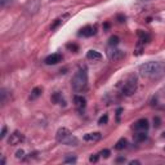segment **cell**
<instances>
[{"instance_id":"obj_34","label":"cell","mask_w":165,"mask_h":165,"mask_svg":"<svg viewBox=\"0 0 165 165\" xmlns=\"http://www.w3.org/2000/svg\"><path fill=\"white\" fill-rule=\"evenodd\" d=\"M143 1H150V0H139V3H143Z\"/></svg>"},{"instance_id":"obj_2","label":"cell","mask_w":165,"mask_h":165,"mask_svg":"<svg viewBox=\"0 0 165 165\" xmlns=\"http://www.w3.org/2000/svg\"><path fill=\"white\" fill-rule=\"evenodd\" d=\"M71 87L75 90L76 93L84 92L88 87V74L87 70L80 68L75 72V75L72 76V80H71Z\"/></svg>"},{"instance_id":"obj_17","label":"cell","mask_w":165,"mask_h":165,"mask_svg":"<svg viewBox=\"0 0 165 165\" xmlns=\"http://www.w3.org/2000/svg\"><path fill=\"white\" fill-rule=\"evenodd\" d=\"M128 146V141H126L125 138H121V139H119V141L116 142V145H115V148L116 150H124V148Z\"/></svg>"},{"instance_id":"obj_16","label":"cell","mask_w":165,"mask_h":165,"mask_svg":"<svg viewBox=\"0 0 165 165\" xmlns=\"http://www.w3.org/2000/svg\"><path fill=\"white\" fill-rule=\"evenodd\" d=\"M138 36H139V44H146V43H148V40H150V36H148L146 32H143V31H141L139 30L138 31Z\"/></svg>"},{"instance_id":"obj_32","label":"cell","mask_w":165,"mask_h":165,"mask_svg":"<svg viewBox=\"0 0 165 165\" xmlns=\"http://www.w3.org/2000/svg\"><path fill=\"white\" fill-rule=\"evenodd\" d=\"M116 161H117V163H124V161H125V159H124V158H119Z\"/></svg>"},{"instance_id":"obj_29","label":"cell","mask_w":165,"mask_h":165,"mask_svg":"<svg viewBox=\"0 0 165 165\" xmlns=\"http://www.w3.org/2000/svg\"><path fill=\"white\" fill-rule=\"evenodd\" d=\"M5 95H7V93H5L4 89H3L1 90V103H5Z\"/></svg>"},{"instance_id":"obj_11","label":"cell","mask_w":165,"mask_h":165,"mask_svg":"<svg viewBox=\"0 0 165 165\" xmlns=\"http://www.w3.org/2000/svg\"><path fill=\"white\" fill-rule=\"evenodd\" d=\"M87 58L89 59V61H101L102 59V54L100 53V52L94 50V49H90V50H88L87 53Z\"/></svg>"},{"instance_id":"obj_26","label":"cell","mask_w":165,"mask_h":165,"mask_svg":"<svg viewBox=\"0 0 165 165\" xmlns=\"http://www.w3.org/2000/svg\"><path fill=\"white\" fill-rule=\"evenodd\" d=\"M25 156V151L23 150H18L17 152H16V158L17 159H22Z\"/></svg>"},{"instance_id":"obj_15","label":"cell","mask_w":165,"mask_h":165,"mask_svg":"<svg viewBox=\"0 0 165 165\" xmlns=\"http://www.w3.org/2000/svg\"><path fill=\"white\" fill-rule=\"evenodd\" d=\"M41 92H43V89H41L40 87L34 88V89H32V92H31V94H30V100H31V101L36 100L38 97H40V95H41Z\"/></svg>"},{"instance_id":"obj_1","label":"cell","mask_w":165,"mask_h":165,"mask_svg":"<svg viewBox=\"0 0 165 165\" xmlns=\"http://www.w3.org/2000/svg\"><path fill=\"white\" fill-rule=\"evenodd\" d=\"M139 75L145 79L158 80L165 75V62L163 61H151L139 66Z\"/></svg>"},{"instance_id":"obj_31","label":"cell","mask_w":165,"mask_h":165,"mask_svg":"<svg viewBox=\"0 0 165 165\" xmlns=\"http://www.w3.org/2000/svg\"><path fill=\"white\" fill-rule=\"evenodd\" d=\"M121 111H123V108H117V111H116V116H117V120H119V117H120V114H121Z\"/></svg>"},{"instance_id":"obj_8","label":"cell","mask_w":165,"mask_h":165,"mask_svg":"<svg viewBox=\"0 0 165 165\" xmlns=\"http://www.w3.org/2000/svg\"><path fill=\"white\" fill-rule=\"evenodd\" d=\"M62 61V54H59V53H54V54H50V56H48L45 58V62L46 65H57V63H59Z\"/></svg>"},{"instance_id":"obj_27","label":"cell","mask_w":165,"mask_h":165,"mask_svg":"<svg viewBox=\"0 0 165 165\" xmlns=\"http://www.w3.org/2000/svg\"><path fill=\"white\" fill-rule=\"evenodd\" d=\"M7 126H3V129H1V134H0V138L1 139H4L5 138V136H7Z\"/></svg>"},{"instance_id":"obj_10","label":"cell","mask_w":165,"mask_h":165,"mask_svg":"<svg viewBox=\"0 0 165 165\" xmlns=\"http://www.w3.org/2000/svg\"><path fill=\"white\" fill-rule=\"evenodd\" d=\"M102 137V134L100 132H93V133H88L84 136V141L85 142H98Z\"/></svg>"},{"instance_id":"obj_3","label":"cell","mask_w":165,"mask_h":165,"mask_svg":"<svg viewBox=\"0 0 165 165\" xmlns=\"http://www.w3.org/2000/svg\"><path fill=\"white\" fill-rule=\"evenodd\" d=\"M56 138L59 143L66 145V146H78L79 145V139L68 130L67 128H59L57 130Z\"/></svg>"},{"instance_id":"obj_5","label":"cell","mask_w":165,"mask_h":165,"mask_svg":"<svg viewBox=\"0 0 165 165\" xmlns=\"http://www.w3.org/2000/svg\"><path fill=\"white\" fill-rule=\"evenodd\" d=\"M107 57H108L110 61H120L125 57V52L116 49L115 46H108L107 49Z\"/></svg>"},{"instance_id":"obj_22","label":"cell","mask_w":165,"mask_h":165,"mask_svg":"<svg viewBox=\"0 0 165 165\" xmlns=\"http://www.w3.org/2000/svg\"><path fill=\"white\" fill-rule=\"evenodd\" d=\"M66 48L70 49V50H72V52H78L79 46L76 45V44H67V45H66Z\"/></svg>"},{"instance_id":"obj_7","label":"cell","mask_w":165,"mask_h":165,"mask_svg":"<svg viewBox=\"0 0 165 165\" xmlns=\"http://www.w3.org/2000/svg\"><path fill=\"white\" fill-rule=\"evenodd\" d=\"M148 128H150V125H148L147 119H139L138 121H136L133 125V129L136 132H147Z\"/></svg>"},{"instance_id":"obj_12","label":"cell","mask_w":165,"mask_h":165,"mask_svg":"<svg viewBox=\"0 0 165 165\" xmlns=\"http://www.w3.org/2000/svg\"><path fill=\"white\" fill-rule=\"evenodd\" d=\"M74 102H75L76 107H78L79 110H84L85 106H87V101H85V98L82 97V95H75V97H74Z\"/></svg>"},{"instance_id":"obj_13","label":"cell","mask_w":165,"mask_h":165,"mask_svg":"<svg viewBox=\"0 0 165 165\" xmlns=\"http://www.w3.org/2000/svg\"><path fill=\"white\" fill-rule=\"evenodd\" d=\"M52 102H54L57 104H61V106H66V101L63 100L62 94L59 92H56L53 95H52Z\"/></svg>"},{"instance_id":"obj_14","label":"cell","mask_w":165,"mask_h":165,"mask_svg":"<svg viewBox=\"0 0 165 165\" xmlns=\"http://www.w3.org/2000/svg\"><path fill=\"white\" fill-rule=\"evenodd\" d=\"M146 139H147V133H146V132H137V133L134 134V141H136L137 143L145 142Z\"/></svg>"},{"instance_id":"obj_21","label":"cell","mask_w":165,"mask_h":165,"mask_svg":"<svg viewBox=\"0 0 165 165\" xmlns=\"http://www.w3.org/2000/svg\"><path fill=\"white\" fill-rule=\"evenodd\" d=\"M62 22H63V18H58V20H56V22H54V23L50 26V30H56L57 27L62 23Z\"/></svg>"},{"instance_id":"obj_23","label":"cell","mask_w":165,"mask_h":165,"mask_svg":"<svg viewBox=\"0 0 165 165\" xmlns=\"http://www.w3.org/2000/svg\"><path fill=\"white\" fill-rule=\"evenodd\" d=\"M65 163L66 164H72V163H76V158L75 156H68V158L65 159Z\"/></svg>"},{"instance_id":"obj_28","label":"cell","mask_w":165,"mask_h":165,"mask_svg":"<svg viewBox=\"0 0 165 165\" xmlns=\"http://www.w3.org/2000/svg\"><path fill=\"white\" fill-rule=\"evenodd\" d=\"M160 117H158V116H156L155 117V119H153V125H155L156 126V128H159V126H160Z\"/></svg>"},{"instance_id":"obj_4","label":"cell","mask_w":165,"mask_h":165,"mask_svg":"<svg viewBox=\"0 0 165 165\" xmlns=\"http://www.w3.org/2000/svg\"><path fill=\"white\" fill-rule=\"evenodd\" d=\"M137 85H138V81H137V78L134 75H130L128 79L125 80V82L123 84L121 87V93L123 95H126V97H129V95H132L134 92L137 90Z\"/></svg>"},{"instance_id":"obj_25","label":"cell","mask_w":165,"mask_h":165,"mask_svg":"<svg viewBox=\"0 0 165 165\" xmlns=\"http://www.w3.org/2000/svg\"><path fill=\"white\" fill-rule=\"evenodd\" d=\"M98 159H100V153H98V155H92L89 158V161H90V163H97Z\"/></svg>"},{"instance_id":"obj_9","label":"cell","mask_w":165,"mask_h":165,"mask_svg":"<svg viewBox=\"0 0 165 165\" xmlns=\"http://www.w3.org/2000/svg\"><path fill=\"white\" fill-rule=\"evenodd\" d=\"M94 34H95V29L93 26H89V25H88V26H84L80 30V32H79V35L82 38H90Z\"/></svg>"},{"instance_id":"obj_24","label":"cell","mask_w":165,"mask_h":165,"mask_svg":"<svg viewBox=\"0 0 165 165\" xmlns=\"http://www.w3.org/2000/svg\"><path fill=\"white\" fill-rule=\"evenodd\" d=\"M110 153H111V152H110V150H102V151L100 152V156H102V158L107 159V158L110 156Z\"/></svg>"},{"instance_id":"obj_6","label":"cell","mask_w":165,"mask_h":165,"mask_svg":"<svg viewBox=\"0 0 165 165\" xmlns=\"http://www.w3.org/2000/svg\"><path fill=\"white\" fill-rule=\"evenodd\" d=\"M25 141V136L22 133H20V132H13L12 134H10V137H9V145L10 146H16V145H20L21 142H23Z\"/></svg>"},{"instance_id":"obj_19","label":"cell","mask_w":165,"mask_h":165,"mask_svg":"<svg viewBox=\"0 0 165 165\" xmlns=\"http://www.w3.org/2000/svg\"><path fill=\"white\" fill-rule=\"evenodd\" d=\"M13 3H14V0H0V7L4 9V8H7L8 5H12Z\"/></svg>"},{"instance_id":"obj_30","label":"cell","mask_w":165,"mask_h":165,"mask_svg":"<svg viewBox=\"0 0 165 165\" xmlns=\"http://www.w3.org/2000/svg\"><path fill=\"white\" fill-rule=\"evenodd\" d=\"M117 20H119V22H125V16L119 14V16H117Z\"/></svg>"},{"instance_id":"obj_33","label":"cell","mask_w":165,"mask_h":165,"mask_svg":"<svg viewBox=\"0 0 165 165\" xmlns=\"http://www.w3.org/2000/svg\"><path fill=\"white\" fill-rule=\"evenodd\" d=\"M130 164H132V165H134V164H139V161H137V160H136V161H130Z\"/></svg>"},{"instance_id":"obj_18","label":"cell","mask_w":165,"mask_h":165,"mask_svg":"<svg viewBox=\"0 0 165 165\" xmlns=\"http://www.w3.org/2000/svg\"><path fill=\"white\" fill-rule=\"evenodd\" d=\"M119 36H116V35H112V36H110L108 39V46H116L117 44H119Z\"/></svg>"},{"instance_id":"obj_20","label":"cell","mask_w":165,"mask_h":165,"mask_svg":"<svg viewBox=\"0 0 165 165\" xmlns=\"http://www.w3.org/2000/svg\"><path fill=\"white\" fill-rule=\"evenodd\" d=\"M107 123H108V115L104 114L103 116L100 117V120H98V124H100V125H104V124H107Z\"/></svg>"},{"instance_id":"obj_35","label":"cell","mask_w":165,"mask_h":165,"mask_svg":"<svg viewBox=\"0 0 165 165\" xmlns=\"http://www.w3.org/2000/svg\"><path fill=\"white\" fill-rule=\"evenodd\" d=\"M163 138H165V132H164V133H163Z\"/></svg>"}]
</instances>
